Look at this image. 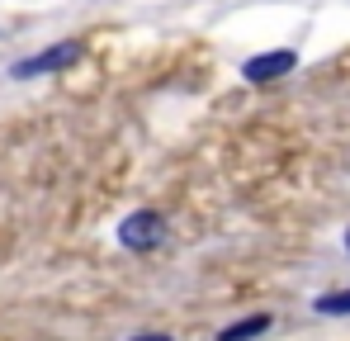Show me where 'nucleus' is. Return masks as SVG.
<instances>
[{
	"mask_svg": "<svg viewBox=\"0 0 350 341\" xmlns=\"http://www.w3.org/2000/svg\"><path fill=\"white\" fill-rule=\"evenodd\" d=\"M161 242H166V218L157 209H137L118 223V247L128 251H157Z\"/></svg>",
	"mask_w": 350,
	"mask_h": 341,
	"instance_id": "1",
	"label": "nucleus"
},
{
	"mask_svg": "<svg viewBox=\"0 0 350 341\" xmlns=\"http://www.w3.org/2000/svg\"><path fill=\"white\" fill-rule=\"evenodd\" d=\"M76 62H81V38H66V43L48 48V53H33V57H24V62H14V76L29 81V76H43V71H66Z\"/></svg>",
	"mask_w": 350,
	"mask_h": 341,
	"instance_id": "2",
	"label": "nucleus"
},
{
	"mask_svg": "<svg viewBox=\"0 0 350 341\" xmlns=\"http://www.w3.org/2000/svg\"><path fill=\"white\" fill-rule=\"evenodd\" d=\"M293 66H298V53H293V48H280V53L251 57V62L241 66V76H246L251 86H265V81H280V76H289Z\"/></svg>",
	"mask_w": 350,
	"mask_h": 341,
	"instance_id": "3",
	"label": "nucleus"
},
{
	"mask_svg": "<svg viewBox=\"0 0 350 341\" xmlns=\"http://www.w3.org/2000/svg\"><path fill=\"white\" fill-rule=\"evenodd\" d=\"M260 332H270V313H251L241 323H228L218 332V341H251V337H260Z\"/></svg>",
	"mask_w": 350,
	"mask_h": 341,
	"instance_id": "4",
	"label": "nucleus"
},
{
	"mask_svg": "<svg viewBox=\"0 0 350 341\" xmlns=\"http://www.w3.org/2000/svg\"><path fill=\"white\" fill-rule=\"evenodd\" d=\"M312 308H317L322 318H350V289H332V294H322Z\"/></svg>",
	"mask_w": 350,
	"mask_h": 341,
	"instance_id": "5",
	"label": "nucleus"
},
{
	"mask_svg": "<svg viewBox=\"0 0 350 341\" xmlns=\"http://www.w3.org/2000/svg\"><path fill=\"white\" fill-rule=\"evenodd\" d=\"M133 341H175V337H166V332H137Z\"/></svg>",
	"mask_w": 350,
	"mask_h": 341,
	"instance_id": "6",
	"label": "nucleus"
},
{
	"mask_svg": "<svg viewBox=\"0 0 350 341\" xmlns=\"http://www.w3.org/2000/svg\"><path fill=\"white\" fill-rule=\"evenodd\" d=\"M346 251H350V227H346Z\"/></svg>",
	"mask_w": 350,
	"mask_h": 341,
	"instance_id": "7",
	"label": "nucleus"
}]
</instances>
